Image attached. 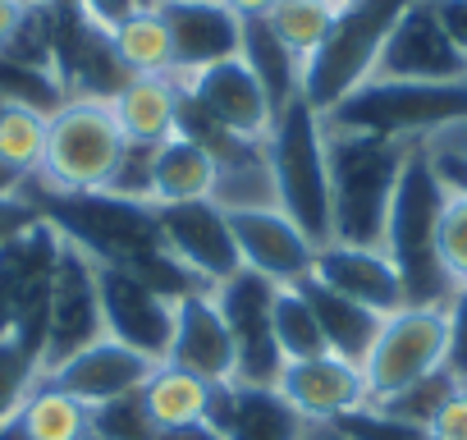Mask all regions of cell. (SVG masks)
Returning <instances> with one entry per match:
<instances>
[{
	"mask_svg": "<svg viewBox=\"0 0 467 440\" xmlns=\"http://www.w3.org/2000/svg\"><path fill=\"white\" fill-rule=\"evenodd\" d=\"M37 220H42V215L33 211L28 197H0V248H5L10 239H19L24 230H33Z\"/></svg>",
	"mask_w": 467,
	"mask_h": 440,
	"instance_id": "42",
	"label": "cell"
},
{
	"mask_svg": "<svg viewBox=\"0 0 467 440\" xmlns=\"http://www.w3.org/2000/svg\"><path fill=\"white\" fill-rule=\"evenodd\" d=\"M124 156V133L115 124L110 101L69 97L47 124V161L42 183L56 193H101Z\"/></svg>",
	"mask_w": 467,
	"mask_h": 440,
	"instance_id": "7",
	"label": "cell"
},
{
	"mask_svg": "<svg viewBox=\"0 0 467 440\" xmlns=\"http://www.w3.org/2000/svg\"><path fill=\"white\" fill-rule=\"evenodd\" d=\"M97 294H101L106 335L161 362L170 349L174 299H165L156 285H147L142 276H133L124 267H97Z\"/></svg>",
	"mask_w": 467,
	"mask_h": 440,
	"instance_id": "15",
	"label": "cell"
},
{
	"mask_svg": "<svg viewBox=\"0 0 467 440\" xmlns=\"http://www.w3.org/2000/svg\"><path fill=\"white\" fill-rule=\"evenodd\" d=\"M51 19V65L69 97L110 101L124 88V65L110 47V28H101L78 0H47Z\"/></svg>",
	"mask_w": 467,
	"mask_h": 440,
	"instance_id": "10",
	"label": "cell"
},
{
	"mask_svg": "<svg viewBox=\"0 0 467 440\" xmlns=\"http://www.w3.org/2000/svg\"><path fill=\"white\" fill-rule=\"evenodd\" d=\"M426 147H431V161H435L444 188L449 193H467V120L444 129V133H435Z\"/></svg>",
	"mask_w": 467,
	"mask_h": 440,
	"instance_id": "39",
	"label": "cell"
},
{
	"mask_svg": "<svg viewBox=\"0 0 467 440\" xmlns=\"http://www.w3.org/2000/svg\"><path fill=\"white\" fill-rule=\"evenodd\" d=\"M60 257V235L37 220L33 230L0 248V335H28L47 353V303H51V276Z\"/></svg>",
	"mask_w": 467,
	"mask_h": 440,
	"instance_id": "11",
	"label": "cell"
},
{
	"mask_svg": "<svg viewBox=\"0 0 467 440\" xmlns=\"http://www.w3.org/2000/svg\"><path fill=\"white\" fill-rule=\"evenodd\" d=\"M234 225V244H239L244 271L289 289L303 285L317 267V244L294 225L280 206H262V211H229Z\"/></svg>",
	"mask_w": 467,
	"mask_h": 440,
	"instance_id": "19",
	"label": "cell"
},
{
	"mask_svg": "<svg viewBox=\"0 0 467 440\" xmlns=\"http://www.w3.org/2000/svg\"><path fill=\"white\" fill-rule=\"evenodd\" d=\"M440 267L453 289L467 285V193H449L440 211Z\"/></svg>",
	"mask_w": 467,
	"mask_h": 440,
	"instance_id": "36",
	"label": "cell"
},
{
	"mask_svg": "<svg viewBox=\"0 0 467 440\" xmlns=\"http://www.w3.org/2000/svg\"><path fill=\"white\" fill-rule=\"evenodd\" d=\"M307 440H348V435H339L335 426H312V431H307Z\"/></svg>",
	"mask_w": 467,
	"mask_h": 440,
	"instance_id": "49",
	"label": "cell"
},
{
	"mask_svg": "<svg viewBox=\"0 0 467 440\" xmlns=\"http://www.w3.org/2000/svg\"><path fill=\"white\" fill-rule=\"evenodd\" d=\"M339 435H348V440H431V431L421 426V422H408V417H394L389 408H380V403H367V408H358V413H348V417H339V422H330Z\"/></svg>",
	"mask_w": 467,
	"mask_h": 440,
	"instance_id": "37",
	"label": "cell"
},
{
	"mask_svg": "<svg viewBox=\"0 0 467 440\" xmlns=\"http://www.w3.org/2000/svg\"><path fill=\"white\" fill-rule=\"evenodd\" d=\"M444 179L431 161L426 142H412L394 202H389V220H385V239L380 248L389 253L399 280H403V299L412 308H449L453 285L440 267V211H444Z\"/></svg>",
	"mask_w": 467,
	"mask_h": 440,
	"instance_id": "2",
	"label": "cell"
},
{
	"mask_svg": "<svg viewBox=\"0 0 467 440\" xmlns=\"http://www.w3.org/2000/svg\"><path fill=\"white\" fill-rule=\"evenodd\" d=\"M412 142L371 138L326 129V161H330V244L380 248L389 202L403 174Z\"/></svg>",
	"mask_w": 467,
	"mask_h": 440,
	"instance_id": "3",
	"label": "cell"
},
{
	"mask_svg": "<svg viewBox=\"0 0 467 440\" xmlns=\"http://www.w3.org/2000/svg\"><path fill=\"white\" fill-rule=\"evenodd\" d=\"M271 33L307 65V56L326 42L330 24H335V10L321 5V0H275V10L266 15Z\"/></svg>",
	"mask_w": 467,
	"mask_h": 440,
	"instance_id": "35",
	"label": "cell"
},
{
	"mask_svg": "<svg viewBox=\"0 0 467 440\" xmlns=\"http://www.w3.org/2000/svg\"><path fill=\"white\" fill-rule=\"evenodd\" d=\"M298 289H303V299H307L312 312H317V326H321V335H326V349L362 367V358L371 353V344H376L385 317H376L371 308H362V303L335 294V289L321 285L317 276H307Z\"/></svg>",
	"mask_w": 467,
	"mask_h": 440,
	"instance_id": "26",
	"label": "cell"
},
{
	"mask_svg": "<svg viewBox=\"0 0 467 440\" xmlns=\"http://www.w3.org/2000/svg\"><path fill=\"white\" fill-rule=\"evenodd\" d=\"M156 230H161L165 253L202 289H220L224 280H234L244 271L239 244H234V225H229V211H220L215 202L156 206Z\"/></svg>",
	"mask_w": 467,
	"mask_h": 440,
	"instance_id": "13",
	"label": "cell"
},
{
	"mask_svg": "<svg viewBox=\"0 0 467 440\" xmlns=\"http://www.w3.org/2000/svg\"><path fill=\"white\" fill-rule=\"evenodd\" d=\"M115 124L124 133V142H142V147H161L165 138L179 133L183 120V83L174 74H133L124 79V88L110 97Z\"/></svg>",
	"mask_w": 467,
	"mask_h": 440,
	"instance_id": "24",
	"label": "cell"
},
{
	"mask_svg": "<svg viewBox=\"0 0 467 440\" xmlns=\"http://www.w3.org/2000/svg\"><path fill=\"white\" fill-rule=\"evenodd\" d=\"M24 188H28V179H24L15 165L0 161V197H24Z\"/></svg>",
	"mask_w": 467,
	"mask_h": 440,
	"instance_id": "47",
	"label": "cell"
},
{
	"mask_svg": "<svg viewBox=\"0 0 467 440\" xmlns=\"http://www.w3.org/2000/svg\"><path fill=\"white\" fill-rule=\"evenodd\" d=\"M431 440H467V381H458L426 422Z\"/></svg>",
	"mask_w": 467,
	"mask_h": 440,
	"instance_id": "40",
	"label": "cell"
},
{
	"mask_svg": "<svg viewBox=\"0 0 467 440\" xmlns=\"http://www.w3.org/2000/svg\"><path fill=\"white\" fill-rule=\"evenodd\" d=\"M78 5H83L101 28H115L119 19H129V15L138 10V0H78Z\"/></svg>",
	"mask_w": 467,
	"mask_h": 440,
	"instance_id": "44",
	"label": "cell"
},
{
	"mask_svg": "<svg viewBox=\"0 0 467 440\" xmlns=\"http://www.w3.org/2000/svg\"><path fill=\"white\" fill-rule=\"evenodd\" d=\"M42 376H47V353L37 340L19 330L0 335V422L24 408V399L42 385Z\"/></svg>",
	"mask_w": 467,
	"mask_h": 440,
	"instance_id": "31",
	"label": "cell"
},
{
	"mask_svg": "<svg viewBox=\"0 0 467 440\" xmlns=\"http://www.w3.org/2000/svg\"><path fill=\"white\" fill-rule=\"evenodd\" d=\"M0 110H5V101H0Z\"/></svg>",
	"mask_w": 467,
	"mask_h": 440,
	"instance_id": "53",
	"label": "cell"
},
{
	"mask_svg": "<svg viewBox=\"0 0 467 440\" xmlns=\"http://www.w3.org/2000/svg\"><path fill=\"white\" fill-rule=\"evenodd\" d=\"M101 294H97V262L60 239L56 276H51V303H47V372L92 340H101Z\"/></svg>",
	"mask_w": 467,
	"mask_h": 440,
	"instance_id": "14",
	"label": "cell"
},
{
	"mask_svg": "<svg viewBox=\"0 0 467 440\" xmlns=\"http://www.w3.org/2000/svg\"><path fill=\"white\" fill-rule=\"evenodd\" d=\"M275 344H280V358L285 362H303V358L330 353L326 349V335L317 326V312H312V303L303 299L298 285L275 289Z\"/></svg>",
	"mask_w": 467,
	"mask_h": 440,
	"instance_id": "34",
	"label": "cell"
},
{
	"mask_svg": "<svg viewBox=\"0 0 467 440\" xmlns=\"http://www.w3.org/2000/svg\"><path fill=\"white\" fill-rule=\"evenodd\" d=\"M239 60L253 69V79L262 83V92L271 97L275 110H285L289 101L303 97V60L271 33L266 19H244V47Z\"/></svg>",
	"mask_w": 467,
	"mask_h": 440,
	"instance_id": "28",
	"label": "cell"
},
{
	"mask_svg": "<svg viewBox=\"0 0 467 440\" xmlns=\"http://www.w3.org/2000/svg\"><path fill=\"white\" fill-rule=\"evenodd\" d=\"M326 129L431 142L435 133L467 120V79L462 83H403V79H367L335 110L321 115Z\"/></svg>",
	"mask_w": 467,
	"mask_h": 440,
	"instance_id": "5",
	"label": "cell"
},
{
	"mask_svg": "<svg viewBox=\"0 0 467 440\" xmlns=\"http://www.w3.org/2000/svg\"><path fill=\"white\" fill-rule=\"evenodd\" d=\"M24 0H0V47H5L10 37H15V28H19V19H24Z\"/></svg>",
	"mask_w": 467,
	"mask_h": 440,
	"instance_id": "45",
	"label": "cell"
},
{
	"mask_svg": "<svg viewBox=\"0 0 467 440\" xmlns=\"http://www.w3.org/2000/svg\"><path fill=\"white\" fill-rule=\"evenodd\" d=\"M161 15L174 47V79H192L220 60H234L244 47V19L224 0H165Z\"/></svg>",
	"mask_w": 467,
	"mask_h": 440,
	"instance_id": "20",
	"label": "cell"
},
{
	"mask_svg": "<svg viewBox=\"0 0 467 440\" xmlns=\"http://www.w3.org/2000/svg\"><path fill=\"white\" fill-rule=\"evenodd\" d=\"M151 161H156V147L124 142V156H119V165H115L106 193L129 197V202H151Z\"/></svg>",
	"mask_w": 467,
	"mask_h": 440,
	"instance_id": "38",
	"label": "cell"
},
{
	"mask_svg": "<svg viewBox=\"0 0 467 440\" xmlns=\"http://www.w3.org/2000/svg\"><path fill=\"white\" fill-rule=\"evenodd\" d=\"M151 372H156V358H147V353H138V349H129V344L101 335V340H92L88 349H78L74 358L56 362V367L47 372V381H51L56 390L74 394L88 413H97V408H110V403L138 394Z\"/></svg>",
	"mask_w": 467,
	"mask_h": 440,
	"instance_id": "17",
	"label": "cell"
},
{
	"mask_svg": "<svg viewBox=\"0 0 467 440\" xmlns=\"http://www.w3.org/2000/svg\"><path fill=\"white\" fill-rule=\"evenodd\" d=\"M321 5H330V10H344V5H348V0H321Z\"/></svg>",
	"mask_w": 467,
	"mask_h": 440,
	"instance_id": "51",
	"label": "cell"
},
{
	"mask_svg": "<svg viewBox=\"0 0 467 440\" xmlns=\"http://www.w3.org/2000/svg\"><path fill=\"white\" fill-rule=\"evenodd\" d=\"M179 83H183V120H179L183 133H224L244 142H266L275 106L239 56Z\"/></svg>",
	"mask_w": 467,
	"mask_h": 440,
	"instance_id": "9",
	"label": "cell"
},
{
	"mask_svg": "<svg viewBox=\"0 0 467 440\" xmlns=\"http://www.w3.org/2000/svg\"><path fill=\"white\" fill-rule=\"evenodd\" d=\"M47 124H51V115H37L28 106H5V110H0V161L15 165L24 179H37L42 174Z\"/></svg>",
	"mask_w": 467,
	"mask_h": 440,
	"instance_id": "33",
	"label": "cell"
},
{
	"mask_svg": "<svg viewBox=\"0 0 467 440\" xmlns=\"http://www.w3.org/2000/svg\"><path fill=\"white\" fill-rule=\"evenodd\" d=\"M24 5H42V0H24Z\"/></svg>",
	"mask_w": 467,
	"mask_h": 440,
	"instance_id": "52",
	"label": "cell"
},
{
	"mask_svg": "<svg viewBox=\"0 0 467 440\" xmlns=\"http://www.w3.org/2000/svg\"><path fill=\"white\" fill-rule=\"evenodd\" d=\"M312 276L321 285H330L335 294L371 308L376 317H394L399 308H408L403 299V280L389 262L385 248H353V244H326L317 248V267Z\"/></svg>",
	"mask_w": 467,
	"mask_h": 440,
	"instance_id": "22",
	"label": "cell"
},
{
	"mask_svg": "<svg viewBox=\"0 0 467 440\" xmlns=\"http://www.w3.org/2000/svg\"><path fill=\"white\" fill-rule=\"evenodd\" d=\"M449 362V312L444 308H399L380 321V335L371 353L362 358V376L371 390V403H385L403 394L408 385L444 372Z\"/></svg>",
	"mask_w": 467,
	"mask_h": 440,
	"instance_id": "8",
	"label": "cell"
},
{
	"mask_svg": "<svg viewBox=\"0 0 467 440\" xmlns=\"http://www.w3.org/2000/svg\"><path fill=\"white\" fill-rule=\"evenodd\" d=\"M215 193V156L192 133H174L156 147L151 161V206H179V202H211Z\"/></svg>",
	"mask_w": 467,
	"mask_h": 440,
	"instance_id": "25",
	"label": "cell"
},
{
	"mask_svg": "<svg viewBox=\"0 0 467 440\" xmlns=\"http://www.w3.org/2000/svg\"><path fill=\"white\" fill-rule=\"evenodd\" d=\"M161 362H174L211 385L234 381V340L220 317V303L211 289H192L174 303V326H170V349Z\"/></svg>",
	"mask_w": 467,
	"mask_h": 440,
	"instance_id": "21",
	"label": "cell"
},
{
	"mask_svg": "<svg viewBox=\"0 0 467 440\" xmlns=\"http://www.w3.org/2000/svg\"><path fill=\"white\" fill-rule=\"evenodd\" d=\"M0 101L5 106H28L37 115H56L69 101V92H65L56 69L28 65V60H15V56L0 51Z\"/></svg>",
	"mask_w": 467,
	"mask_h": 440,
	"instance_id": "32",
	"label": "cell"
},
{
	"mask_svg": "<svg viewBox=\"0 0 467 440\" xmlns=\"http://www.w3.org/2000/svg\"><path fill=\"white\" fill-rule=\"evenodd\" d=\"M211 426L220 440H307V422L280 399L275 385H220Z\"/></svg>",
	"mask_w": 467,
	"mask_h": 440,
	"instance_id": "23",
	"label": "cell"
},
{
	"mask_svg": "<svg viewBox=\"0 0 467 440\" xmlns=\"http://www.w3.org/2000/svg\"><path fill=\"white\" fill-rule=\"evenodd\" d=\"M147 417L156 426H197V422H211L215 417V399H220V385L174 367V362H156V372L147 376V385L138 390Z\"/></svg>",
	"mask_w": 467,
	"mask_h": 440,
	"instance_id": "27",
	"label": "cell"
},
{
	"mask_svg": "<svg viewBox=\"0 0 467 440\" xmlns=\"http://www.w3.org/2000/svg\"><path fill=\"white\" fill-rule=\"evenodd\" d=\"M449 372L458 376V381H467V285L462 289H453V299H449Z\"/></svg>",
	"mask_w": 467,
	"mask_h": 440,
	"instance_id": "41",
	"label": "cell"
},
{
	"mask_svg": "<svg viewBox=\"0 0 467 440\" xmlns=\"http://www.w3.org/2000/svg\"><path fill=\"white\" fill-rule=\"evenodd\" d=\"M275 289L280 285L253 271H239L220 289H211L234 340V385H275L285 367L275 344Z\"/></svg>",
	"mask_w": 467,
	"mask_h": 440,
	"instance_id": "12",
	"label": "cell"
},
{
	"mask_svg": "<svg viewBox=\"0 0 467 440\" xmlns=\"http://www.w3.org/2000/svg\"><path fill=\"white\" fill-rule=\"evenodd\" d=\"M15 417H19V426L28 431V440H92V413H88L74 394L56 390L47 376H42V385L24 399V408H19Z\"/></svg>",
	"mask_w": 467,
	"mask_h": 440,
	"instance_id": "30",
	"label": "cell"
},
{
	"mask_svg": "<svg viewBox=\"0 0 467 440\" xmlns=\"http://www.w3.org/2000/svg\"><path fill=\"white\" fill-rule=\"evenodd\" d=\"M371 79H403V83H462L467 56L449 42L431 0H412L408 15L394 24L376 74Z\"/></svg>",
	"mask_w": 467,
	"mask_h": 440,
	"instance_id": "16",
	"label": "cell"
},
{
	"mask_svg": "<svg viewBox=\"0 0 467 440\" xmlns=\"http://www.w3.org/2000/svg\"><path fill=\"white\" fill-rule=\"evenodd\" d=\"M0 440H28V431L19 426V417H5V422H0Z\"/></svg>",
	"mask_w": 467,
	"mask_h": 440,
	"instance_id": "48",
	"label": "cell"
},
{
	"mask_svg": "<svg viewBox=\"0 0 467 440\" xmlns=\"http://www.w3.org/2000/svg\"><path fill=\"white\" fill-rule=\"evenodd\" d=\"M165 0H138V10H161Z\"/></svg>",
	"mask_w": 467,
	"mask_h": 440,
	"instance_id": "50",
	"label": "cell"
},
{
	"mask_svg": "<svg viewBox=\"0 0 467 440\" xmlns=\"http://www.w3.org/2000/svg\"><path fill=\"white\" fill-rule=\"evenodd\" d=\"M431 5H435V15H440L449 42L467 56V0H431Z\"/></svg>",
	"mask_w": 467,
	"mask_h": 440,
	"instance_id": "43",
	"label": "cell"
},
{
	"mask_svg": "<svg viewBox=\"0 0 467 440\" xmlns=\"http://www.w3.org/2000/svg\"><path fill=\"white\" fill-rule=\"evenodd\" d=\"M408 5L412 0H348L344 10H335L326 42L303 65V101L326 115L348 92H358L376 74V60Z\"/></svg>",
	"mask_w": 467,
	"mask_h": 440,
	"instance_id": "6",
	"label": "cell"
},
{
	"mask_svg": "<svg viewBox=\"0 0 467 440\" xmlns=\"http://www.w3.org/2000/svg\"><path fill=\"white\" fill-rule=\"evenodd\" d=\"M266 161L275 179V206L294 225L326 248L330 244V161H326V120L303 97L275 110L266 133Z\"/></svg>",
	"mask_w": 467,
	"mask_h": 440,
	"instance_id": "4",
	"label": "cell"
},
{
	"mask_svg": "<svg viewBox=\"0 0 467 440\" xmlns=\"http://www.w3.org/2000/svg\"><path fill=\"white\" fill-rule=\"evenodd\" d=\"M275 390L307 426H330V422H339V417L371 403L362 367L339 358V353H317V358H303V362H285L280 376H275Z\"/></svg>",
	"mask_w": 467,
	"mask_h": 440,
	"instance_id": "18",
	"label": "cell"
},
{
	"mask_svg": "<svg viewBox=\"0 0 467 440\" xmlns=\"http://www.w3.org/2000/svg\"><path fill=\"white\" fill-rule=\"evenodd\" d=\"M24 197L33 202V211L47 220L60 239L83 248L97 267H124V271L142 276L147 285H156L174 303L183 294L202 289L165 253L151 202H129V197H115L106 188L101 193H56L42 179H28Z\"/></svg>",
	"mask_w": 467,
	"mask_h": 440,
	"instance_id": "1",
	"label": "cell"
},
{
	"mask_svg": "<svg viewBox=\"0 0 467 440\" xmlns=\"http://www.w3.org/2000/svg\"><path fill=\"white\" fill-rule=\"evenodd\" d=\"M110 47L124 65V74H174V47L161 10H133L110 28Z\"/></svg>",
	"mask_w": 467,
	"mask_h": 440,
	"instance_id": "29",
	"label": "cell"
},
{
	"mask_svg": "<svg viewBox=\"0 0 467 440\" xmlns=\"http://www.w3.org/2000/svg\"><path fill=\"white\" fill-rule=\"evenodd\" d=\"M224 5L239 15V19H266L275 10V0H224Z\"/></svg>",
	"mask_w": 467,
	"mask_h": 440,
	"instance_id": "46",
	"label": "cell"
}]
</instances>
